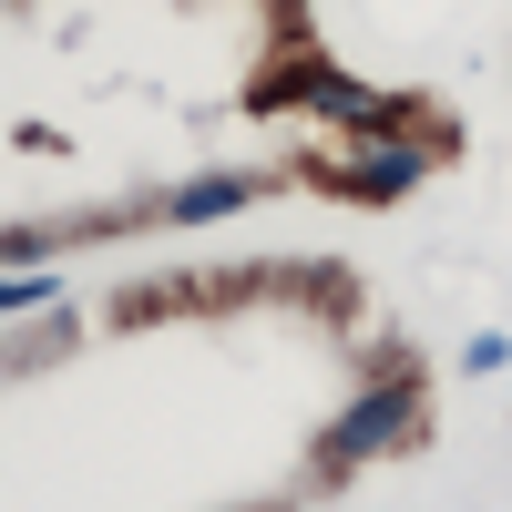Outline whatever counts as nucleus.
Returning a JSON list of instances; mask_svg holds the SVG:
<instances>
[{"mask_svg":"<svg viewBox=\"0 0 512 512\" xmlns=\"http://www.w3.org/2000/svg\"><path fill=\"white\" fill-rule=\"evenodd\" d=\"M410 410H420V379H410V369H390L369 400H349V410H338V431H328V461L349 472V461H369V451L410 441Z\"/></svg>","mask_w":512,"mask_h":512,"instance_id":"obj_1","label":"nucleus"},{"mask_svg":"<svg viewBox=\"0 0 512 512\" xmlns=\"http://www.w3.org/2000/svg\"><path fill=\"white\" fill-rule=\"evenodd\" d=\"M420 175H431V144H390V154H359L349 195H410Z\"/></svg>","mask_w":512,"mask_h":512,"instance_id":"obj_2","label":"nucleus"},{"mask_svg":"<svg viewBox=\"0 0 512 512\" xmlns=\"http://www.w3.org/2000/svg\"><path fill=\"white\" fill-rule=\"evenodd\" d=\"M246 205V175H195L175 205H164V216H185V226H205V216H236Z\"/></svg>","mask_w":512,"mask_h":512,"instance_id":"obj_3","label":"nucleus"}]
</instances>
